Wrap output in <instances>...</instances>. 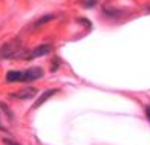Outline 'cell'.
I'll return each mask as SVG.
<instances>
[{
  "label": "cell",
  "instance_id": "cell-4",
  "mask_svg": "<svg viewBox=\"0 0 150 145\" xmlns=\"http://www.w3.org/2000/svg\"><path fill=\"white\" fill-rule=\"evenodd\" d=\"M35 93H37L35 87H28V89H23V90H20L18 93H16V96L20 98V99H28V98H31V96H34Z\"/></svg>",
  "mask_w": 150,
  "mask_h": 145
},
{
  "label": "cell",
  "instance_id": "cell-8",
  "mask_svg": "<svg viewBox=\"0 0 150 145\" xmlns=\"http://www.w3.org/2000/svg\"><path fill=\"white\" fill-rule=\"evenodd\" d=\"M146 115H147V119L150 121V106H147V107H146Z\"/></svg>",
  "mask_w": 150,
  "mask_h": 145
},
{
  "label": "cell",
  "instance_id": "cell-9",
  "mask_svg": "<svg viewBox=\"0 0 150 145\" xmlns=\"http://www.w3.org/2000/svg\"><path fill=\"white\" fill-rule=\"evenodd\" d=\"M5 144H6V145H18L17 142H12V141H6V139H5Z\"/></svg>",
  "mask_w": 150,
  "mask_h": 145
},
{
  "label": "cell",
  "instance_id": "cell-1",
  "mask_svg": "<svg viewBox=\"0 0 150 145\" xmlns=\"http://www.w3.org/2000/svg\"><path fill=\"white\" fill-rule=\"evenodd\" d=\"M18 41L14 40V41H11V43L8 44H5L2 49H0V58H11L12 55H16V52L18 51Z\"/></svg>",
  "mask_w": 150,
  "mask_h": 145
},
{
  "label": "cell",
  "instance_id": "cell-10",
  "mask_svg": "<svg viewBox=\"0 0 150 145\" xmlns=\"http://www.w3.org/2000/svg\"><path fill=\"white\" fill-rule=\"evenodd\" d=\"M95 3H97V0H89V2L86 3V6H91V5H95Z\"/></svg>",
  "mask_w": 150,
  "mask_h": 145
},
{
  "label": "cell",
  "instance_id": "cell-6",
  "mask_svg": "<svg viewBox=\"0 0 150 145\" xmlns=\"http://www.w3.org/2000/svg\"><path fill=\"white\" fill-rule=\"evenodd\" d=\"M54 93H55V90H54V89H51V90L45 92V93H43V96H40V98L37 99V102H35V104H34V108L40 107V106H42V104H43V102H45V101H46L47 98H51V96H52Z\"/></svg>",
  "mask_w": 150,
  "mask_h": 145
},
{
  "label": "cell",
  "instance_id": "cell-7",
  "mask_svg": "<svg viewBox=\"0 0 150 145\" xmlns=\"http://www.w3.org/2000/svg\"><path fill=\"white\" fill-rule=\"evenodd\" d=\"M52 18H55V15L54 14H47V15H45V17H42V18H38L35 23H34V26H42V25H46L47 22H51Z\"/></svg>",
  "mask_w": 150,
  "mask_h": 145
},
{
  "label": "cell",
  "instance_id": "cell-2",
  "mask_svg": "<svg viewBox=\"0 0 150 145\" xmlns=\"http://www.w3.org/2000/svg\"><path fill=\"white\" fill-rule=\"evenodd\" d=\"M43 77V70L40 67H32L23 72V81H34Z\"/></svg>",
  "mask_w": 150,
  "mask_h": 145
},
{
  "label": "cell",
  "instance_id": "cell-3",
  "mask_svg": "<svg viewBox=\"0 0 150 145\" xmlns=\"http://www.w3.org/2000/svg\"><path fill=\"white\" fill-rule=\"evenodd\" d=\"M47 52H51V46L49 44H43V46H38L37 49H34L29 55L28 58H34V57H40V55H46Z\"/></svg>",
  "mask_w": 150,
  "mask_h": 145
},
{
  "label": "cell",
  "instance_id": "cell-5",
  "mask_svg": "<svg viewBox=\"0 0 150 145\" xmlns=\"http://www.w3.org/2000/svg\"><path fill=\"white\" fill-rule=\"evenodd\" d=\"M6 81L9 82H17V81H23V72L20 70H11L6 75Z\"/></svg>",
  "mask_w": 150,
  "mask_h": 145
}]
</instances>
